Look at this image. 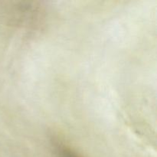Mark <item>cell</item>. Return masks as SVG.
<instances>
[{"mask_svg": "<svg viewBox=\"0 0 157 157\" xmlns=\"http://www.w3.org/2000/svg\"><path fill=\"white\" fill-rule=\"evenodd\" d=\"M57 153L59 157H80L78 155L75 154L73 151L65 147H58Z\"/></svg>", "mask_w": 157, "mask_h": 157, "instance_id": "6da1fadb", "label": "cell"}]
</instances>
